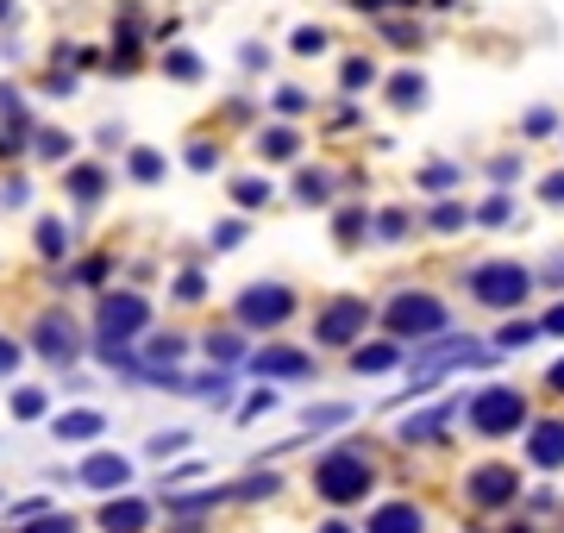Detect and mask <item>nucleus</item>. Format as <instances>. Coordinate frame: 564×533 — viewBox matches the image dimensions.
<instances>
[{
	"label": "nucleus",
	"mask_w": 564,
	"mask_h": 533,
	"mask_svg": "<svg viewBox=\"0 0 564 533\" xmlns=\"http://www.w3.org/2000/svg\"><path fill=\"white\" fill-rule=\"evenodd\" d=\"M295 201H308V207H326V201H333V182H326L320 170H301V176H295Z\"/></svg>",
	"instance_id": "nucleus-16"
},
{
	"label": "nucleus",
	"mask_w": 564,
	"mask_h": 533,
	"mask_svg": "<svg viewBox=\"0 0 564 533\" xmlns=\"http://www.w3.org/2000/svg\"><path fill=\"white\" fill-rule=\"evenodd\" d=\"M214 245H220V251H232V245H245V226H239V220H226L220 233H214Z\"/></svg>",
	"instance_id": "nucleus-43"
},
{
	"label": "nucleus",
	"mask_w": 564,
	"mask_h": 533,
	"mask_svg": "<svg viewBox=\"0 0 564 533\" xmlns=\"http://www.w3.org/2000/svg\"><path fill=\"white\" fill-rule=\"evenodd\" d=\"M496 339H502V352H521V345H533V339H539V327H527V320H514V327H502Z\"/></svg>",
	"instance_id": "nucleus-27"
},
{
	"label": "nucleus",
	"mask_w": 564,
	"mask_h": 533,
	"mask_svg": "<svg viewBox=\"0 0 564 533\" xmlns=\"http://www.w3.org/2000/svg\"><path fill=\"white\" fill-rule=\"evenodd\" d=\"M63 151H69L63 132H38V157H63Z\"/></svg>",
	"instance_id": "nucleus-41"
},
{
	"label": "nucleus",
	"mask_w": 564,
	"mask_h": 533,
	"mask_svg": "<svg viewBox=\"0 0 564 533\" xmlns=\"http://www.w3.org/2000/svg\"><path fill=\"white\" fill-rule=\"evenodd\" d=\"M251 364H257V377H314V358L289 352V345H264Z\"/></svg>",
	"instance_id": "nucleus-9"
},
{
	"label": "nucleus",
	"mask_w": 564,
	"mask_h": 533,
	"mask_svg": "<svg viewBox=\"0 0 564 533\" xmlns=\"http://www.w3.org/2000/svg\"><path fill=\"white\" fill-rule=\"evenodd\" d=\"M145 521H151V508L138 496H120V502L101 508V533H145Z\"/></svg>",
	"instance_id": "nucleus-12"
},
{
	"label": "nucleus",
	"mask_w": 564,
	"mask_h": 533,
	"mask_svg": "<svg viewBox=\"0 0 564 533\" xmlns=\"http://www.w3.org/2000/svg\"><path fill=\"white\" fill-rule=\"evenodd\" d=\"M163 170H170V164H163V151H132V176L138 182H163Z\"/></svg>",
	"instance_id": "nucleus-24"
},
{
	"label": "nucleus",
	"mask_w": 564,
	"mask_h": 533,
	"mask_svg": "<svg viewBox=\"0 0 564 533\" xmlns=\"http://www.w3.org/2000/svg\"><path fill=\"white\" fill-rule=\"evenodd\" d=\"M295 51H301V57H320V51H326V32H320V26H301V32H295Z\"/></svg>",
	"instance_id": "nucleus-32"
},
{
	"label": "nucleus",
	"mask_w": 564,
	"mask_h": 533,
	"mask_svg": "<svg viewBox=\"0 0 564 533\" xmlns=\"http://www.w3.org/2000/svg\"><path fill=\"white\" fill-rule=\"evenodd\" d=\"M163 69H170V76H182V82H195V76H201V63L188 57V51H170V57H163Z\"/></svg>",
	"instance_id": "nucleus-31"
},
{
	"label": "nucleus",
	"mask_w": 564,
	"mask_h": 533,
	"mask_svg": "<svg viewBox=\"0 0 564 533\" xmlns=\"http://www.w3.org/2000/svg\"><path fill=\"white\" fill-rule=\"evenodd\" d=\"M452 182H458V170H452V164H433V170H420V189H433V195H445Z\"/></svg>",
	"instance_id": "nucleus-29"
},
{
	"label": "nucleus",
	"mask_w": 564,
	"mask_h": 533,
	"mask_svg": "<svg viewBox=\"0 0 564 533\" xmlns=\"http://www.w3.org/2000/svg\"><path fill=\"white\" fill-rule=\"evenodd\" d=\"M232 201H239V207H264L270 201V182L264 176H239V182H232Z\"/></svg>",
	"instance_id": "nucleus-21"
},
{
	"label": "nucleus",
	"mask_w": 564,
	"mask_h": 533,
	"mask_svg": "<svg viewBox=\"0 0 564 533\" xmlns=\"http://www.w3.org/2000/svg\"><path fill=\"white\" fill-rule=\"evenodd\" d=\"M370 82H376V69H370V57H345V88H351V95H364Z\"/></svg>",
	"instance_id": "nucleus-25"
},
{
	"label": "nucleus",
	"mask_w": 564,
	"mask_h": 533,
	"mask_svg": "<svg viewBox=\"0 0 564 533\" xmlns=\"http://www.w3.org/2000/svg\"><path fill=\"white\" fill-rule=\"evenodd\" d=\"M182 358V339H151V364L163 370V364H176Z\"/></svg>",
	"instance_id": "nucleus-36"
},
{
	"label": "nucleus",
	"mask_w": 564,
	"mask_h": 533,
	"mask_svg": "<svg viewBox=\"0 0 564 533\" xmlns=\"http://www.w3.org/2000/svg\"><path fill=\"white\" fill-rule=\"evenodd\" d=\"M539 201H552V207H564V170H552L546 182H539Z\"/></svg>",
	"instance_id": "nucleus-40"
},
{
	"label": "nucleus",
	"mask_w": 564,
	"mask_h": 533,
	"mask_svg": "<svg viewBox=\"0 0 564 533\" xmlns=\"http://www.w3.org/2000/svg\"><path fill=\"white\" fill-rule=\"evenodd\" d=\"M101 427H107V421H101V414H94V408H76V414H57V439H94Z\"/></svg>",
	"instance_id": "nucleus-15"
},
{
	"label": "nucleus",
	"mask_w": 564,
	"mask_h": 533,
	"mask_svg": "<svg viewBox=\"0 0 564 533\" xmlns=\"http://www.w3.org/2000/svg\"><path fill=\"white\" fill-rule=\"evenodd\" d=\"M527 289H533V270L514 264V258H489V264L470 270V295L483 308H514V301H527Z\"/></svg>",
	"instance_id": "nucleus-3"
},
{
	"label": "nucleus",
	"mask_w": 564,
	"mask_h": 533,
	"mask_svg": "<svg viewBox=\"0 0 564 533\" xmlns=\"http://www.w3.org/2000/svg\"><path fill=\"white\" fill-rule=\"evenodd\" d=\"M13 364H19V345H13V339H0V377H7Z\"/></svg>",
	"instance_id": "nucleus-46"
},
{
	"label": "nucleus",
	"mask_w": 564,
	"mask_h": 533,
	"mask_svg": "<svg viewBox=\"0 0 564 533\" xmlns=\"http://www.w3.org/2000/svg\"><path fill=\"white\" fill-rule=\"evenodd\" d=\"M320 533H351V527H345V521H326V527H320Z\"/></svg>",
	"instance_id": "nucleus-49"
},
{
	"label": "nucleus",
	"mask_w": 564,
	"mask_h": 533,
	"mask_svg": "<svg viewBox=\"0 0 564 533\" xmlns=\"http://www.w3.org/2000/svg\"><path fill=\"white\" fill-rule=\"evenodd\" d=\"M38 352L69 364V358H76V327H69L63 314H44V320H38Z\"/></svg>",
	"instance_id": "nucleus-13"
},
{
	"label": "nucleus",
	"mask_w": 564,
	"mask_h": 533,
	"mask_svg": "<svg viewBox=\"0 0 564 533\" xmlns=\"http://www.w3.org/2000/svg\"><path fill=\"white\" fill-rule=\"evenodd\" d=\"M420 527H427V521H420L414 502H383V508L364 521V533H420Z\"/></svg>",
	"instance_id": "nucleus-14"
},
{
	"label": "nucleus",
	"mask_w": 564,
	"mask_h": 533,
	"mask_svg": "<svg viewBox=\"0 0 564 533\" xmlns=\"http://www.w3.org/2000/svg\"><path fill=\"white\" fill-rule=\"evenodd\" d=\"M389 101H395V107H420V101H427V82H420L414 69H402V76L389 82Z\"/></svg>",
	"instance_id": "nucleus-17"
},
{
	"label": "nucleus",
	"mask_w": 564,
	"mask_h": 533,
	"mask_svg": "<svg viewBox=\"0 0 564 533\" xmlns=\"http://www.w3.org/2000/svg\"><path fill=\"white\" fill-rule=\"evenodd\" d=\"M445 421H452V408H433V414H420V421H402V439L414 446V439H433Z\"/></svg>",
	"instance_id": "nucleus-20"
},
{
	"label": "nucleus",
	"mask_w": 564,
	"mask_h": 533,
	"mask_svg": "<svg viewBox=\"0 0 564 533\" xmlns=\"http://www.w3.org/2000/svg\"><path fill=\"white\" fill-rule=\"evenodd\" d=\"M358 233H364V207H345V214H339V239L351 245Z\"/></svg>",
	"instance_id": "nucleus-37"
},
{
	"label": "nucleus",
	"mask_w": 564,
	"mask_h": 533,
	"mask_svg": "<svg viewBox=\"0 0 564 533\" xmlns=\"http://www.w3.org/2000/svg\"><path fill=\"white\" fill-rule=\"evenodd\" d=\"M13 414H19V421H38V414H44V389H19V396H13Z\"/></svg>",
	"instance_id": "nucleus-30"
},
{
	"label": "nucleus",
	"mask_w": 564,
	"mask_h": 533,
	"mask_svg": "<svg viewBox=\"0 0 564 533\" xmlns=\"http://www.w3.org/2000/svg\"><path fill=\"white\" fill-rule=\"evenodd\" d=\"M182 439H188V433H157V439H151V458H170V452H182Z\"/></svg>",
	"instance_id": "nucleus-42"
},
{
	"label": "nucleus",
	"mask_w": 564,
	"mask_h": 533,
	"mask_svg": "<svg viewBox=\"0 0 564 533\" xmlns=\"http://www.w3.org/2000/svg\"><path fill=\"white\" fill-rule=\"evenodd\" d=\"M176 295H182V301H201V295H207V276H201V270H182V276H176Z\"/></svg>",
	"instance_id": "nucleus-33"
},
{
	"label": "nucleus",
	"mask_w": 564,
	"mask_h": 533,
	"mask_svg": "<svg viewBox=\"0 0 564 533\" xmlns=\"http://www.w3.org/2000/svg\"><path fill=\"white\" fill-rule=\"evenodd\" d=\"M464 496L477 508H508L514 496H521V471H514V465H477L464 477Z\"/></svg>",
	"instance_id": "nucleus-8"
},
{
	"label": "nucleus",
	"mask_w": 564,
	"mask_h": 533,
	"mask_svg": "<svg viewBox=\"0 0 564 533\" xmlns=\"http://www.w3.org/2000/svg\"><path fill=\"white\" fill-rule=\"evenodd\" d=\"M527 421V402H521V389H508V383H489L470 396V427H477L483 439H502Z\"/></svg>",
	"instance_id": "nucleus-4"
},
{
	"label": "nucleus",
	"mask_w": 564,
	"mask_h": 533,
	"mask_svg": "<svg viewBox=\"0 0 564 533\" xmlns=\"http://www.w3.org/2000/svg\"><path fill=\"white\" fill-rule=\"evenodd\" d=\"M26 533H76V521H69V515H38Z\"/></svg>",
	"instance_id": "nucleus-38"
},
{
	"label": "nucleus",
	"mask_w": 564,
	"mask_h": 533,
	"mask_svg": "<svg viewBox=\"0 0 564 533\" xmlns=\"http://www.w3.org/2000/svg\"><path fill=\"white\" fill-rule=\"evenodd\" d=\"M207 358L232 364V358H239V339H232V333H214V339H207Z\"/></svg>",
	"instance_id": "nucleus-35"
},
{
	"label": "nucleus",
	"mask_w": 564,
	"mask_h": 533,
	"mask_svg": "<svg viewBox=\"0 0 564 533\" xmlns=\"http://www.w3.org/2000/svg\"><path fill=\"white\" fill-rule=\"evenodd\" d=\"M101 189H107V176L101 170H69V195H76V201H101Z\"/></svg>",
	"instance_id": "nucleus-18"
},
{
	"label": "nucleus",
	"mask_w": 564,
	"mask_h": 533,
	"mask_svg": "<svg viewBox=\"0 0 564 533\" xmlns=\"http://www.w3.org/2000/svg\"><path fill=\"white\" fill-rule=\"evenodd\" d=\"M376 233H383V239H402V233H408V214H402V207H389V214H376Z\"/></svg>",
	"instance_id": "nucleus-34"
},
{
	"label": "nucleus",
	"mask_w": 564,
	"mask_h": 533,
	"mask_svg": "<svg viewBox=\"0 0 564 533\" xmlns=\"http://www.w3.org/2000/svg\"><path fill=\"white\" fill-rule=\"evenodd\" d=\"M389 327H395V339H433V333H445V301L420 295V289H402L389 301Z\"/></svg>",
	"instance_id": "nucleus-5"
},
{
	"label": "nucleus",
	"mask_w": 564,
	"mask_h": 533,
	"mask_svg": "<svg viewBox=\"0 0 564 533\" xmlns=\"http://www.w3.org/2000/svg\"><path fill=\"white\" fill-rule=\"evenodd\" d=\"M101 358L107 364H126V345L145 333V320H151V301L145 295H132V289H113L107 301H101Z\"/></svg>",
	"instance_id": "nucleus-1"
},
{
	"label": "nucleus",
	"mask_w": 564,
	"mask_h": 533,
	"mask_svg": "<svg viewBox=\"0 0 564 533\" xmlns=\"http://www.w3.org/2000/svg\"><path fill=\"white\" fill-rule=\"evenodd\" d=\"M527 458L539 471H564V421H539L527 439Z\"/></svg>",
	"instance_id": "nucleus-10"
},
{
	"label": "nucleus",
	"mask_w": 564,
	"mask_h": 533,
	"mask_svg": "<svg viewBox=\"0 0 564 533\" xmlns=\"http://www.w3.org/2000/svg\"><path fill=\"white\" fill-rule=\"evenodd\" d=\"M477 220H483V226H502V220H508V195H489Z\"/></svg>",
	"instance_id": "nucleus-39"
},
{
	"label": "nucleus",
	"mask_w": 564,
	"mask_h": 533,
	"mask_svg": "<svg viewBox=\"0 0 564 533\" xmlns=\"http://www.w3.org/2000/svg\"><path fill=\"white\" fill-rule=\"evenodd\" d=\"M364 327H370V308H364L358 295H339V301H326V308H320L314 339L320 345H351V339H364Z\"/></svg>",
	"instance_id": "nucleus-6"
},
{
	"label": "nucleus",
	"mask_w": 564,
	"mask_h": 533,
	"mask_svg": "<svg viewBox=\"0 0 564 533\" xmlns=\"http://www.w3.org/2000/svg\"><path fill=\"white\" fill-rule=\"evenodd\" d=\"M552 389H564V358H558V364H552Z\"/></svg>",
	"instance_id": "nucleus-48"
},
{
	"label": "nucleus",
	"mask_w": 564,
	"mask_h": 533,
	"mask_svg": "<svg viewBox=\"0 0 564 533\" xmlns=\"http://www.w3.org/2000/svg\"><path fill=\"white\" fill-rule=\"evenodd\" d=\"M464 220H470V214H464L458 201H439V207H433V226H439V233H458Z\"/></svg>",
	"instance_id": "nucleus-28"
},
{
	"label": "nucleus",
	"mask_w": 564,
	"mask_h": 533,
	"mask_svg": "<svg viewBox=\"0 0 564 533\" xmlns=\"http://www.w3.org/2000/svg\"><path fill=\"white\" fill-rule=\"evenodd\" d=\"M257 151H264V157H295V151H301V138H295L289 126H270L264 138H257Z\"/></svg>",
	"instance_id": "nucleus-19"
},
{
	"label": "nucleus",
	"mask_w": 564,
	"mask_h": 533,
	"mask_svg": "<svg viewBox=\"0 0 564 533\" xmlns=\"http://www.w3.org/2000/svg\"><path fill=\"white\" fill-rule=\"evenodd\" d=\"M82 483H94V490H126L132 483V465L120 452H94L88 465H82Z\"/></svg>",
	"instance_id": "nucleus-11"
},
{
	"label": "nucleus",
	"mask_w": 564,
	"mask_h": 533,
	"mask_svg": "<svg viewBox=\"0 0 564 533\" xmlns=\"http://www.w3.org/2000/svg\"><path fill=\"white\" fill-rule=\"evenodd\" d=\"M38 251H44V258H63V251H69L63 220H38Z\"/></svg>",
	"instance_id": "nucleus-22"
},
{
	"label": "nucleus",
	"mask_w": 564,
	"mask_h": 533,
	"mask_svg": "<svg viewBox=\"0 0 564 533\" xmlns=\"http://www.w3.org/2000/svg\"><path fill=\"white\" fill-rule=\"evenodd\" d=\"M276 107H282V113H301V107H308V95H301V88H282Z\"/></svg>",
	"instance_id": "nucleus-45"
},
{
	"label": "nucleus",
	"mask_w": 564,
	"mask_h": 533,
	"mask_svg": "<svg viewBox=\"0 0 564 533\" xmlns=\"http://www.w3.org/2000/svg\"><path fill=\"white\" fill-rule=\"evenodd\" d=\"M395 358H402L395 345H358V352H351V364H358V370H389Z\"/></svg>",
	"instance_id": "nucleus-23"
},
{
	"label": "nucleus",
	"mask_w": 564,
	"mask_h": 533,
	"mask_svg": "<svg viewBox=\"0 0 564 533\" xmlns=\"http://www.w3.org/2000/svg\"><path fill=\"white\" fill-rule=\"evenodd\" d=\"M188 164H195V170H214L220 151H214V145H188Z\"/></svg>",
	"instance_id": "nucleus-44"
},
{
	"label": "nucleus",
	"mask_w": 564,
	"mask_h": 533,
	"mask_svg": "<svg viewBox=\"0 0 564 533\" xmlns=\"http://www.w3.org/2000/svg\"><path fill=\"white\" fill-rule=\"evenodd\" d=\"M301 421H308V427H345V421H351V408H345V402H326V408H308Z\"/></svg>",
	"instance_id": "nucleus-26"
},
{
	"label": "nucleus",
	"mask_w": 564,
	"mask_h": 533,
	"mask_svg": "<svg viewBox=\"0 0 564 533\" xmlns=\"http://www.w3.org/2000/svg\"><path fill=\"white\" fill-rule=\"evenodd\" d=\"M289 314H295V295L282 283H251L239 295V320H245V327H282Z\"/></svg>",
	"instance_id": "nucleus-7"
},
{
	"label": "nucleus",
	"mask_w": 564,
	"mask_h": 533,
	"mask_svg": "<svg viewBox=\"0 0 564 533\" xmlns=\"http://www.w3.org/2000/svg\"><path fill=\"white\" fill-rule=\"evenodd\" d=\"M546 333H564V301H558V308L546 314Z\"/></svg>",
	"instance_id": "nucleus-47"
},
{
	"label": "nucleus",
	"mask_w": 564,
	"mask_h": 533,
	"mask_svg": "<svg viewBox=\"0 0 564 533\" xmlns=\"http://www.w3.org/2000/svg\"><path fill=\"white\" fill-rule=\"evenodd\" d=\"M376 483V471H370V458L364 452H326L320 465H314V490H320V502H333V508H345V502H364V490Z\"/></svg>",
	"instance_id": "nucleus-2"
}]
</instances>
